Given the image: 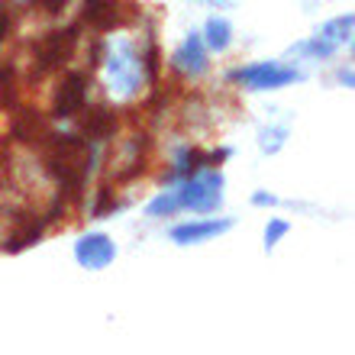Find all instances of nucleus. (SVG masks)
Returning <instances> with one entry per match:
<instances>
[{
  "instance_id": "10",
  "label": "nucleus",
  "mask_w": 355,
  "mask_h": 355,
  "mask_svg": "<svg viewBox=\"0 0 355 355\" xmlns=\"http://www.w3.org/2000/svg\"><path fill=\"white\" fill-rule=\"evenodd\" d=\"M113 130V116L107 110H94V113H87L85 116V132L87 136H107V132Z\"/></svg>"
},
{
  "instance_id": "17",
  "label": "nucleus",
  "mask_w": 355,
  "mask_h": 355,
  "mask_svg": "<svg viewBox=\"0 0 355 355\" xmlns=\"http://www.w3.org/2000/svg\"><path fill=\"white\" fill-rule=\"evenodd\" d=\"M281 139H284V130H265L262 132V149L265 152H275V149H278V146H281Z\"/></svg>"
},
{
  "instance_id": "13",
  "label": "nucleus",
  "mask_w": 355,
  "mask_h": 355,
  "mask_svg": "<svg viewBox=\"0 0 355 355\" xmlns=\"http://www.w3.org/2000/svg\"><path fill=\"white\" fill-rule=\"evenodd\" d=\"M294 52H297V55L327 58V55H333V42H327V39H310V42H297Z\"/></svg>"
},
{
  "instance_id": "21",
  "label": "nucleus",
  "mask_w": 355,
  "mask_h": 355,
  "mask_svg": "<svg viewBox=\"0 0 355 355\" xmlns=\"http://www.w3.org/2000/svg\"><path fill=\"white\" fill-rule=\"evenodd\" d=\"M3 33H7V17H0V39H3Z\"/></svg>"
},
{
  "instance_id": "2",
  "label": "nucleus",
  "mask_w": 355,
  "mask_h": 355,
  "mask_svg": "<svg viewBox=\"0 0 355 355\" xmlns=\"http://www.w3.org/2000/svg\"><path fill=\"white\" fill-rule=\"evenodd\" d=\"M233 81H245L252 91H271V87H284L300 81V71L294 68H278V62H262V65H249L233 71Z\"/></svg>"
},
{
  "instance_id": "19",
  "label": "nucleus",
  "mask_w": 355,
  "mask_h": 355,
  "mask_svg": "<svg viewBox=\"0 0 355 355\" xmlns=\"http://www.w3.org/2000/svg\"><path fill=\"white\" fill-rule=\"evenodd\" d=\"M252 200H255V204H259V207H265V204H275V197H271V194H255Z\"/></svg>"
},
{
  "instance_id": "1",
  "label": "nucleus",
  "mask_w": 355,
  "mask_h": 355,
  "mask_svg": "<svg viewBox=\"0 0 355 355\" xmlns=\"http://www.w3.org/2000/svg\"><path fill=\"white\" fill-rule=\"evenodd\" d=\"M220 187H223V178L220 175L191 178V181L178 191V200H181V207H191L197 214H210V210L220 207Z\"/></svg>"
},
{
  "instance_id": "16",
  "label": "nucleus",
  "mask_w": 355,
  "mask_h": 355,
  "mask_svg": "<svg viewBox=\"0 0 355 355\" xmlns=\"http://www.w3.org/2000/svg\"><path fill=\"white\" fill-rule=\"evenodd\" d=\"M284 233H288V223H284V220H271L268 230H265V245L271 249V245L278 243V239H281Z\"/></svg>"
},
{
  "instance_id": "3",
  "label": "nucleus",
  "mask_w": 355,
  "mask_h": 355,
  "mask_svg": "<svg viewBox=\"0 0 355 355\" xmlns=\"http://www.w3.org/2000/svg\"><path fill=\"white\" fill-rule=\"evenodd\" d=\"M75 255L85 268H107V265L113 262L116 249H113V243L107 239V236L91 233V236H85V239H78Z\"/></svg>"
},
{
  "instance_id": "9",
  "label": "nucleus",
  "mask_w": 355,
  "mask_h": 355,
  "mask_svg": "<svg viewBox=\"0 0 355 355\" xmlns=\"http://www.w3.org/2000/svg\"><path fill=\"white\" fill-rule=\"evenodd\" d=\"M116 7L120 0H85V19L94 26H110L116 19Z\"/></svg>"
},
{
  "instance_id": "5",
  "label": "nucleus",
  "mask_w": 355,
  "mask_h": 355,
  "mask_svg": "<svg viewBox=\"0 0 355 355\" xmlns=\"http://www.w3.org/2000/svg\"><path fill=\"white\" fill-rule=\"evenodd\" d=\"M175 68L178 71H184V75H200L207 68V55H204V42L200 36H187V42L175 52Z\"/></svg>"
},
{
  "instance_id": "6",
  "label": "nucleus",
  "mask_w": 355,
  "mask_h": 355,
  "mask_svg": "<svg viewBox=\"0 0 355 355\" xmlns=\"http://www.w3.org/2000/svg\"><path fill=\"white\" fill-rule=\"evenodd\" d=\"M233 226V220H210V223H187V226H178L171 230V239L181 245L187 243H200V239H210V236H220Z\"/></svg>"
},
{
  "instance_id": "12",
  "label": "nucleus",
  "mask_w": 355,
  "mask_h": 355,
  "mask_svg": "<svg viewBox=\"0 0 355 355\" xmlns=\"http://www.w3.org/2000/svg\"><path fill=\"white\" fill-rule=\"evenodd\" d=\"M200 165H204V155H197V152H184L181 159H178V168L171 171V181L175 178H191L200 171Z\"/></svg>"
},
{
  "instance_id": "8",
  "label": "nucleus",
  "mask_w": 355,
  "mask_h": 355,
  "mask_svg": "<svg viewBox=\"0 0 355 355\" xmlns=\"http://www.w3.org/2000/svg\"><path fill=\"white\" fill-rule=\"evenodd\" d=\"M75 29H68V33H55V36H49V42L42 46V68H52V65H62L68 55H71V49H75Z\"/></svg>"
},
{
  "instance_id": "11",
  "label": "nucleus",
  "mask_w": 355,
  "mask_h": 355,
  "mask_svg": "<svg viewBox=\"0 0 355 355\" xmlns=\"http://www.w3.org/2000/svg\"><path fill=\"white\" fill-rule=\"evenodd\" d=\"M207 42L216 49V52H223L226 46H230V23L226 19H210L207 23Z\"/></svg>"
},
{
  "instance_id": "14",
  "label": "nucleus",
  "mask_w": 355,
  "mask_h": 355,
  "mask_svg": "<svg viewBox=\"0 0 355 355\" xmlns=\"http://www.w3.org/2000/svg\"><path fill=\"white\" fill-rule=\"evenodd\" d=\"M178 207H181V200H178V194H165V197H159V200H152V204H149V216L175 214Z\"/></svg>"
},
{
  "instance_id": "18",
  "label": "nucleus",
  "mask_w": 355,
  "mask_h": 355,
  "mask_svg": "<svg viewBox=\"0 0 355 355\" xmlns=\"http://www.w3.org/2000/svg\"><path fill=\"white\" fill-rule=\"evenodd\" d=\"M39 3H42L49 13H55V10H62V3H65V0H39Z\"/></svg>"
},
{
  "instance_id": "7",
  "label": "nucleus",
  "mask_w": 355,
  "mask_h": 355,
  "mask_svg": "<svg viewBox=\"0 0 355 355\" xmlns=\"http://www.w3.org/2000/svg\"><path fill=\"white\" fill-rule=\"evenodd\" d=\"M81 103H85V78L71 75L65 85H62V91H58L55 116H75Z\"/></svg>"
},
{
  "instance_id": "15",
  "label": "nucleus",
  "mask_w": 355,
  "mask_h": 355,
  "mask_svg": "<svg viewBox=\"0 0 355 355\" xmlns=\"http://www.w3.org/2000/svg\"><path fill=\"white\" fill-rule=\"evenodd\" d=\"M349 33H352V17H339L333 23H327V29H323V36L329 39H349Z\"/></svg>"
},
{
  "instance_id": "4",
  "label": "nucleus",
  "mask_w": 355,
  "mask_h": 355,
  "mask_svg": "<svg viewBox=\"0 0 355 355\" xmlns=\"http://www.w3.org/2000/svg\"><path fill=\"white\" fill-rule=\"evenodd\" d=\"M136 81H139V62L130 46H120V52L110 55V85L120 94H130L136 91Z\"/></svg>"
},
{
  "instance_id": "20",
  "label": "nucleus",
  "mask_w": 355,
  "mask_h": 355,
  "mask_svg": "<svg viewBox=\"0 0 355 355\" xmlns=\"http://www.w3.org/2000/svg\"><path fill=\"white\" fill-rule=\"evenodd\" d=\"M0 85H10V71H7V68H0Z\"/></svg>"
}]
</instances>
